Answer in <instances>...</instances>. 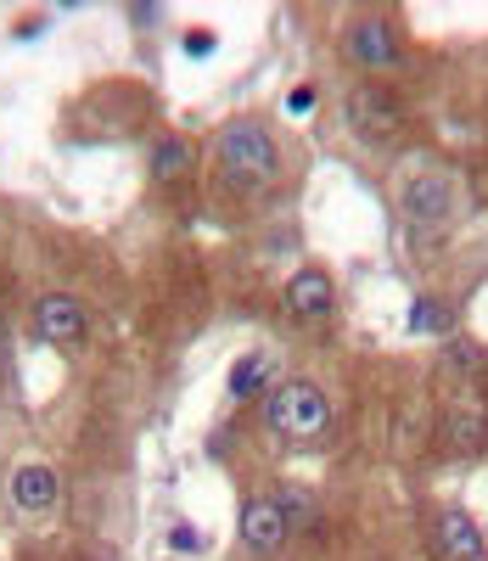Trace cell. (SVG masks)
Returning <instances> with one entry per match:
<instances>
[{
	"mask_svg": "<svg viewBox=\"0 0 488 561\" xmlns=\"http://www.w3.org/2000/svg\"><path fill=\"white\" fill-rule=\"evenodd\" d=\"M264 421H270V433L286 438V444H315V438L331 433V404H326V393H320L315 382L292 377V382H281V388L270 393Z\"/></svg>",
	"mask_w": 488,
	"mask_h": 561,
	"instance_id": "6da1fadb",
	"label": "cell"
},
{
	"mask_svg": "<svg viewBox=\"0 0 488 561\" xmlns=\"http://www.w3.org/2000/svg\"><path fill=\"white\" fill-rule=\"evenodd\" d=\"M219 163H225L236 180L264 185V180H275L281 152H275V140H270V129H264V124L241 118V124H225V135H219Z\"/></svg>",
	"mask_w": 488,
	"mask_h": 561,
	"instance_id": "7a4b0ae2",
	"label": "cell"
},
{
	"mask_svg": "<svg viewBox=\"0 0 488 561\" xmlns=\"http://www.w3.org/2000/svg\"><path fill=\"white\" fill-rule=\"evenodd\" d=\"M34 325H39V337H45V343H57V348H79L84 332H90L84 304L68 298V293H45V298L34 304Z\"/></svg>",
	"mask_w": 488,
	"mask_h": 561,
	"instance_id": "3957f363",
	"label": "cell"
},
{
	"mask_svg": "<svg viewBox=\"0 0 488 561\" xmlns=\"http://www.w3.org/2000/svg\"><path fill=\"white\" fill-rule=\"evenodd\" d=\"M405 208H410L416 225H450L455 219V180L444 169H427L421 180H410Z\"/></svg>",
	"mask_w": 488,
	"mask_h": 561,
	"instance_id": "277c9868",
	"label": "cell"
},
{
	"mask_svg": "<svg viewBox=\"0 0 488 561\" xmlns=\"http://www.w3.org/2000/svg\"><path fill=\"white\" fill-rule=\"evenodd\" d=\"M236 534H241V545H248V550H281V539H286V505H281V500L241 505Z\"/></svg>",
	"mask_w": 488,
	"mask_h": 561,
	"instance_id": "5b68a950",
	"label": "cell"
},
{
	"mask_svg": "<svg viewBox=\"0 0 488 561\" xmlns=\"http://www.w3.org/2000/svg\"><path fill=\"white\" fill-rule=\"evenodd\" d=\"M438 550H444L450 561H488V539L472 517H461V511H444L438 517Z\"/></svg>",
	"mask_w": 488,
	"mask_h": 561,
	"instance_id": "8992f818",
	"label": "cell"
},
{
	"mask_svg": "<svg viewBox=\"0 0 488 561\" xmlns=\"http://www.w3.org/2000/svg\"><path fill=\"white\" fill-rule=\"evenodd\" d=\"M349 51H354L360 68L382 73V68H394V62H399V39H394V28H387V23H354Z\"/></svg>",
	"mask_w": 488,
	"mask_h": 561,
	"instance_id": "52a82bcc",
	"label": "cell"
},
{
	"mask_svg": "<svg viewBox=\"0 0 488 561\" xmlns=\"http://www.w3.org/2000/svg\"><path fill=\"white\" fill-rule=\"evenodd\" d=\"M286 309L292 314H304V320H320L326 309H331V280H326V270H298L286 280Z\"/></svg>",
	"mask_w": 488,
	"mask_h": 561,
	"instance_id": "ba28073f",
	"label": "cell"
},
{
	"mask_svg": "<svg viewBox=\"0 0 488 561\" xmlns=\"http://www.w3.org/2000/svg\"><path fill=\"white\" fill-rule=\"evenodd\" d=\"M12 505L18 511H52L57 505V472L52 466H18L12 472Z\"/></svg>",
	"mask_w": 488,
	"mask_h": 561,
	"instance_id": "9c48e42d",
	"label": "cell"
},
{
	"mask_svg": "<svg viewBox=\"0 0 488 561\" xmlns=\"http://www.w3.org/2000/svg\"><path fill=\"white\" fill-rule=\"evenodd\" d=\"M349 118L360 124V135L365 140H382V135H394L399 129V113H394V102H382V90H354V102H349Z\"/></svg>",
	"mask_w": 488,
	"mask_h": 561,
	"instance_id": "30bf717a",
	"label": "cell"
},
{
	"mask_svg": "<svg viewBox=\"0 0 488 561\" xmlns=\"http://www.w3.org/2000/svg\"><path fill=\"white\" fill-rule=\"evenodd\" d=\"M270 370H275L270 348H253V354H241V359L230 365V399H248V393H264V382H270Z\"/></svg>",
	"mask_w": 488,
	"mask_h": 561,
	"instance_id": "8fae6325",
	"label": "cell"
},
{
	"mask_svg": "<svg viewBox=\"0 0 488 561\" xmlns=\"http://www.w3.org/2000/svg\"><path fill=\"white\" fill-rule=\"evenodd\" d=\"M405 325H410L416 337H421V332H427V337H450V332H455V314H450L444 304H432V298H416L410 314H405Z\"/></svg>",
	"mask_w": 488,
	"mask_h": 561,
	"instance_id": "7c38bea8",
	"label": "cell"
},
{
	"mask_svg": "<svg viewBox=\"0 0 488 561\" xmlns=\"http://www.w3.org/2000/svg\"><path fill=\"white\" fill-rule=\"evenodd\" d=\"M152 169H158V180H180L185 169H191V147H185V140H158V147H152Z\"/></svg>",
	"mask_w": 488,
	"mask_h": 561,
	"instance_id": "4fadbf2b",
	"label": "cell"
},
{
	"mask_svg": "<svg viewBox=\"0 0 488 561\" xmlns=\"http://www.w3.org/2000/svg\"><path fill=\"white\" fill-rule=\"evenodd\" d=\"M169 545H174V550H185V556H197V550H208V534H203V528H191V523H174Z\"/></svg>",
	"mask_w": 488,
	"mask_h": 561,
	"instance_id": "5bb4252c",
	"label": "cell"
},
{
	"mask_svg": "<svg viewBox=\"0 0 488 561\" xmlns=\"http://www.w3.org/2000/svg\"><path fill=\"white\" fill-rule=\"evenodd\" d=\"M219 51V34L214 28H191L185 34V57H214Z\"/></svg>",
	"mask_w": 488,
	"mask_h": 561,
	"instance_id": "9a60e30c",
	"label": "cell"
},
{
	"mask_svg": "<svg viewBox=\"0 0 488 561\" xmlns=\"http://www.w3.org/2000/svg\"><path fill=\"white\" fill-rule=\"evenodd\" d=\"M315 107V90H292L286 96V113H309Z\"/></svg>",
	"mask_w": 488,
	"mask_h": 561,
	"instance_id": "2e32d148",
	"label": "cell"
},
{
	"mask_svg": "<svg viewBox=\"0 0 488 561\" xmlns=\"http://www.w3.org/2000/svg\"><path fill=\"white\" fill-rule=\"evenodd\" d=\"M12 365V337H7V320H0V370Z\"/></svg>",
	"mask_w": 488,
	"mask_h": 561,
	"instance_id": "e0dca14e",
	"label": "cell"
}]
</instances>
